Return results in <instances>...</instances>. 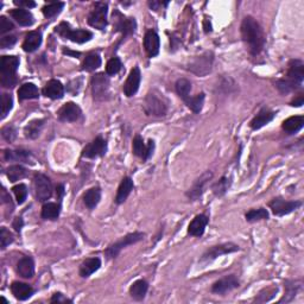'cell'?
<instances>
[{
  "label": "cell",
  "instance_id": "cell-45",
  "mask_svg": "<svg viewBox=\"0 0 304 304\" xmlns=\"http://www.w3.org/2000/svg\"><path fill=\"white\" fill-rule=\"evenodd\" d=\"M13 194H15L17 204L18 205H23L26 200V197H28V188H26L25 184L20 183L17 184L13 187Z\"/></svg>",
  "mask_w": 304,
  "mask_h": 304
},
{
  "label": "cell",
  "instance_id": "cell-27",
  "mask_svg": "<svg viewBox=\"0 0 304 304\" xmlns=\"http://www.w3.org/2000/svg\"><path fill=\"white\" fill-rule=\"evenodd\" d=\"M4 158L6 161L11 162H23V163H31L32 164V155L30 151L26 150H5Z\"/></svg>",
  "mask_w": 304,
  "mask_h": 304
},
{
  "label": "cell",
  "instance_id": "cell-42",
  "mask_svg": "<svg viewBox=\"0 0 304 304\" xmlns=\"http://www.w3.org/2000/svg\"><path fill=\"white\" fill-rule=\"evenodd\" d=\"M175 87H176L177 94L181 96V99H183V101H185L189 96H190L189 94H190V92H191V83L189 80H187V79L177 80Z\"/></svg>",
  "mask_w": 304,
  "mask_h": 304
},
{
  "label": "cell",
  "instance_id": "cell-17",
  "mask_svg": "<svg viewBox=\"0 0 304 304\" xmlns=\"http://www.w3.org/2000/svg\"><path fill=\"white\" fill-rule=\"evenodd\" d=\"M133 154L136 155L137 157H140L144 162H146L148 158L152 156L155 150V141L154 140H148L147 144L144 143L143 138L140 136H136L133 140Z\"/></svg>",
  "mask_w": 304,
  "mask_h": 304
},
{
  "label": "cell",
  "instance_id": "cell-28",
  "mask_svg": "<svg viewBox=\"0 0 304 304\" xmlns=\"http://www.w3.org/2000/svg\"><path fill=\"white\" fill-rule=\"evenodd\" d=\"M40 44H42V33L39 31H30L23 43V49L26 53H33L39 48Z\"/></svg>",
  "mask_w": 304,
  "mask_h": 304
},
{
  "label": "cell",
  "instance_id": "cell-22",
  "mask_svg": "<svg viewBox=\"0 0 304 304\" xmlns=\"http://www.w3.org/2000/svg\"><path fill=\"white\" fill-rule=\"evenodd\" d=\"M275 116H276L275 112L268 110V108H263V110L260 111V112L251 120V123H249V127L255 131L260 130V128L264 127L265 125L271 123V121L275 119Z\"/></svg>",
  "mask_w": 304,
  "mask_h": 304
},
{
  "label": "cell",
  "instance_id": "cell-58",
  "mask_svg": "<svg viewBox=\"0 0 304 304\" xmlns=\"http://www.w3.org/2000/svg\"><path fill=\"white\" fill-rule=\"evenodd\" d=\"M63 52H64V54H69V55H73V56H80L79 53H73V52H70V50H66V49H64Z\"/></svg>",
  "mask_w": 304,
  "mask_h": 304
},
{
  "label": "cell",
  "instance_id": "cell-33",
  "mask_svg": "<svg viewBox=\"0 0 304 304\" xmlns=\"http://www.w3.org/2000/svg\"><path fill=\"white\" fill-rule=\"evenodd\" d=\"M148 290V284L146 280L138 279L131 285L130 288V295L133 299L136 300H143L146 296Z\"/></svg>",
  "mask_w": 304,
  "mask_h": 304
},
{
  "label": "cell",
  "instance_id": "cell-54",
  "mask_svg": "<svg viewBox=\"0 0 304 304\" xmlns=\"http://www.w3.org/2000/svg\"><path fill=\"white\" fill-rule=\"evenodd\" d=\"M23 226H24V221H23L22 218H16L15 221H13V224H12V227L15 228V231L18 233L22 231Z\"/></svg>",
  "mask_w": 304,
  "mask_h": 304
},
{
  "label": "cell",
  "instance_id": "cell-52",
  "mask_svg": "<svg viewBox=\"0 0 304 304\" xmlns=\"http://www.w3.org/2000/svg\"><path fill=\"white\" fill-rule=\"evenodd\" d=\"M50 302L52 303H73V300L68 299L67 297H64L61 292H56L53 295Z\"/></svg>",
  "mask_w": 304,
  "mask_h": 304
},
{
  "label": "cell",
  "instance_id": "cell-21",
  "mask_svg": "<svg viewBox=\"0 0 304 304\" xmlns=\"http://www.w3.org/2000/svg\"><path fill=\"white\" fill-rule=\"evenodd\" d=\"M42 93L43 95H45L52 100L62 99L64 95V86L59 80H50L46 82Z\"/></svg>",
  "mask_w": 304,
  "mask_h": 304
},
{
  "label": "cell",
  "instance_id": "cell-41",
  "mask_svg": "<svg viewBox=\"0 0 304 304\" xmlns=\"http://www.w3.org/2000/svg\"><path fill=\"white\" fill-rule=\"evenodd\" d=\"M246 220L248 222H257L260 220H268L269 219V212L265 208H258V209H251L246 213L245 215Z\"/></svg>",
  "mask_w": 304,
  "mask_h": 304
},
{
  "label": "cell",
  "instance_id": "cell-48",
  "mask_svg": "<svg viewBox=\"0 0 304 304\" xmlns=\"http://www.w3.org/2000/svg\"><path fill=\"white\" fill-rule=\"evenodd\" d=\"M15 238H13V234L9 231L6 227H2L0 229V244H2V248L5 249L10 244H12Z\"/></svg>",
  "mask_w": 304,
  "mask_h": 304
},
{
  "label": "cell",
  "instance_id": "cell-31",
  "mask_svg": "<svg viewBox=\"0 0 304 304\" xmlns=\"http://www.w3.org/2000/svg\"><path fill=\"white\" fill-rule=\"evenodd\" d=\"M303 126H304V117L302 116L290 117L286 120L283 121L282 124V128L288 134L297 133Z\"/></svg>",
  "mask_w": 304,
  "mask_h": 304
},
{
  "label": "cell",
  "instance_id": "cell-8",
  "mask_svg": "<svg viewBox=\"0 0 304 304\" xmlns=\"http://www.w3.org/2000/svg\"><path fill=\"white\" fill-rule=\"evenodd\" d=\"M107 12V3H95L93 11L88 16V24L97 30H104L108 24Z\"/></svg>",
  "mask_w": 304,
  "mask_h": 304
},
{
  "label": "cell",
  "instance_id": "cell-32",
  "mask_svg": "<svg viewBox=\"0 0 304 304\" xmlns=\"http://www.w3.org/2000/svg\"><path fill=\"white\" fill-rule=\"evenodd\" d=\"M302 289V280H286L285 282V295L279 303H288L295 298L299 290Z\"/></svg>",
  "mask_w": 304,
  "mask_h": 304
},
{
  "label": "cell",
  "instance_id": "cell-36",
  "mask_svg": "<svg viewBox=\"0 0 304 304\" xmlns=\"http://www.w3.org/2000/svg\"><path fill=\"white\" fill-rule=\"evenodd\" d=\"M61 213V205L55 202H46L42 207V218L44 220H57Z\"/></svg>",
  "mask_w": 304,
  "mask_h": 304
},
{
  "label": "cell",
  "instance_id": "cell-57",
  "mask_svg": "<svg viewBox=\"0 0 304 304\" xmlns=\"http://www.w3.org/2000/svg\"><path fill=\"white\" fill-rule=\"evenodd\" d=\"M57 194H59V197H60V198L63 196V194H64V187H63L62 184L57 185Z\"/></svg>",
  "mask_w": 304,
  "mask_h": 304
},
{
  "label": "cell",
  "instance_id": "cell-51",
  "mask_svg": "<svg viewBox=\"0 0 304 304\" xmlns=\"http://www.w3.org/2000/svg\"><path fill=\"white\" fill-rule=\"evenodd\" d=\"M17 43V37L13 35L10 36H4L2 37V39H0V48L2 49H9L12 48L13 45H15Z\"/></svg>",
  "mask_w": 304,
  "mask_h": 304
},
{
  "label": "cell",
  "instance_id": "cell-5",
  "mask_svg": "<svg viewBox=\"0 0 304 304\" xmlns=\"http://www.w3.org/2000/svg\"><path fill=\"white\" fill-rule=\"evenodd\" d=\"M55 32L59 33L61 37L66 39H70L72 42L79 43V44H83V43L89 42L93 38V33L88 31V30L77 29L73 30L70 28L68 23H61L59 26H56Z\"/></svg>",
  "mask_w": 304,
  "mask_h": 304
},
{
  "label": "cell",
  "instance_id": "cell-10",
  "mask_svg": "<svg viewBox=\"0 0 304 304\" xmlns=\"http://www.w3.org/2000/svg\"><path fill=\"white\" fill-rule=\"evenodd\" d=\"M302 206L300 201H286L282 197H276L269 202V207L277 216H284L295 212Z\"/></svg>",
  "mask_w": 304,
  "mask_h": 304
},
{
  "label": "cell",
  "instance_id": "cell-35",
  "mask_svg": "<svg viewBox=\"0 0 304 304\" xmlns=\"http://www.w3.org/2000/svg\"><path fill=\"white\" fill-rule=\"evenodd\" d=\"M101 200V190L100 188L94 187L90 188L89 190L86 191V194L83 195V202L86 205V207L93 211L94 208L99 205V202Z\"/></svg>",
  "mask_w": 304,
  "mask_h": 304
},
{
  "label": "cell",
  "instance_id": "cell-14",
  "mask_svg": "<svg viewBox=\"0 0 304 304\" xmlns=\"http://www.w3.org/2000/svg\"><path fill=\"white\" fill-rule=\"evenodd\" d=\"M239 286H240V280L238 279V277L235 275H229L216 280L212 285V292L218 293V295H225L232 290L238 289Z\"/></svg>",
  "mask_w": 304,
  "mask_h": 304
},
{
  "label": "cell",
  "instance_id": "cell-25",
  "mask_svg": "<svg viewBox=\"0 0 304 304\" xmlns=\"http://www.w3.org/2000/svg\"><path fill=\"white\" fill-rule=\"evenodd\" d=\"M17 272L23 278H32L35 275V263L31 257H23L22 259H19L18 264H17Z\"/></svg>",
  "mask_w": 304,
  "mask_h": 304
},
{
  "label": "cell",
  "instance_id": "cell-40",
  "mask_svg": "<svg viewBox=\"0 0 304 304\" xmlns=\"http://www.w3.org/2000/svg\"><path fill=\"white\" fill-rule=\"evenodd\" d=\"M6 174H8L10 182H13V183H15V182L24 178L26 175H28V170H26L24 167H22V165L16 164V165H11V167L8 169V172H6Z\"/></svg>",
  "mask_w": 304,
  "mask_h": 304
},
{
  "label": "cell",
  "instance_id": "cell-29",
  "mask_svg": "<svg viewBox=\"0 0 304 304\" xmlns=\"http://www.w3.org/2000/svg\"><path fill=\"white\" fill-rule=\"evenodd\" d=\"M101 268V260L100 258H88L86 259L80 266V276L82 278H88L89 276H92L94 272H96L97 270Z\"/></svg>",
  "mask_w": 304,
  "mask_h": 304
},
{
  "label": "cell",
  "instance_id": "cell-50",
  "mask_svg": "<svg viewBox=\"0 0 304 304\" xmlns=\"http://www.w3.org/2000/svg\"><path fill=\"white\" fill-rule=\"evenodd\" d=\"M13 29H15V25H13L11 20L6 18L5 16L0 17V35H4L6 32L12 31Z\"/></svg>",
  "mask_w": 304,
  "mask_h": 304
},
{
  "label": "cell",
  "instance_id": "cell-26",
  "mask_svg": "<svg viewBox=\"0 0 304 304\" xmlns=\"http://www.w3.org/2000/svg\"><path fill=\"white\" fill-rule=\"evenodd\" d=\"M10 16L16 20L20 26H31L35 23L32 13L25 9H15L10 11Z\"/></svg>",
  "mask_w": 304,
  "mask_h": 304
},
{
  "label": "cell",
  "instance_id": "cell-12",
  "mask_svg": "<svg viewBox=\"0 0 304 304\" xmlns=\"http://www.w3.org/2000/svg\"><path fill=\"white\" fill-rule=\"evenodd\" d=\"M35 188H36V196L39 201L45 202L48 201L53 195V184L52 181L44 174H36L35 175Z\"/></svg>",
  "mask_w": 304,
  "mask_h": 304
},
{
  "label": "cell",
  "instance_id": "cell-38",
  "mask_svg": "<svg viewBox=\"0 0 304 304\" xmlns=\"http://www.w3.org/2000/svg\"><path fill=\"white\" fill-rule=\"evenodd\" d=\"M101 66V57L97 53H90L83 61L82 69L86 72H94Z\"/></svg>",
  "mask_w": 304,
  "mask_h": 304
},
{
  "label": "cell",
  "instance_id": "cell-20",
  "mask_svg": "<svg viewBox=\"0 0 304 304\" xmlns=\"http://www.w3.org/2000/svg\"><path fill=\"white\" fill-rule=\"evenodd\" d=\"M161 40L160 36L154 30H148L144 37V48L148 57H155L160 53Z\"/></svg>",
  "mask_w": 304,
  "mask_h": 304
},
{
  "label": "cell",
  "instance_id": "cell-9",
  "mask_svg": "<svg viewBox=\"0 0 304 304\" xmlns=\"http://www.w3.org/2000/svg\"><path fill=\"white\" fill-rule=\"evenodd\" d=\"M213 57L212 53H206L204 55L195 57L194 60L189 63V70L191 73L196 74L198 76H205L208 73H211L212 66H213Z\"/></svg>",
  "mask_w": 304,
  "mask_h": 304
},
{
  "label": "cell",
  "instance_id": "cell-55",
  "mask_svg": "<svg viewBox=\"0 0 304 304\" xmlns=\"http://www.w3.org/2000/svg\"><path fill=\"white\" fill-rule=\"evenodd\" d=\"M168 3H162V2H150L148 3V6L152 10H160L161 6H167Z\"/></svg>",
  "mask_w": 304,
  "mask_h": 304
},
{
  "label": "cell",
  "instance_id": "cell-4",
  "mask_svg": "<svg viewBox=\"0 0 304 304\" xmlns=\"http://www.w3.org/2000/svg\"><path fill=\"white\" fill-rule=\"evenodd\" d=\"M169 101L163 94L152 90L148 92L144 100V111L147 116L164 117L168 113Z\"/></svg>",
  "mask_w": 304,
  "mask_h": 304
},
{
  "label": "cell",
  "instance_id": "cell-16",
  "mask_svg": "<svg viewBox=\"0 0 304 304\" xmlns=\"http://www.w3.org/2000/svg\"><path fill=\"white\" fill-rule=\"evenodd\" d=\"M107 152V141L99 136L89 143L82 151V157L84 158H97L103 157Z\"/></svg>",
  "mask_w": 304,
  "mask_h": 304
},
{
  "label": "cell",
  "instance_id": "cell-18",
  "mask_svg": "<svg viewBox=\"0 0 304 304\" xmlns=\"http://www.w3.org/2000/svg\"><path fill=\"white\" fill-rule=\"evenodd\" d=\"M140 81H141L140 69L138 68V67H134V68L130 72V75L127 76L126 82H125V84H124L125 95H126L127 97L136 95L138 89H139Z\"/></svg>",
  "mask_w": 304,
  "mask_h": 304
},
{
  "label": "cell",
  "instance_id": "cell-3",
  "mask_svg": "<svg viewBox=\"0 0 304 304\" xmlns=\"http://www.w3.org/2000/svg\"><path fill=\"white\" fill-rule=\"evenodd\" d=\"M19 59L17 56H3L0 62V83L4 88H13L18 82L17 70Z\"/></svg>",
  "mask_w": 304,
  "mask_h": 304
},
{
  "label": "cell",
  "instance_id": "cell-43",
  "mask_svg": "<svg viewBox=\"0 0 304 304\" xmlns=\"http://www.w3.org/2000/svg\"><path fill=\"white\" fill-rule=\"evenodd\" d=\"M231 187V180L228 177H221L220 181L216 182V183L213 185V192H214L215 196H224V195L227 192L228 188Z\"/></svg>",
  "mask_w": 304,
  "mask_h": 304
},
{
  "label": "cell",
  "instance_id": "cell-44",
  "mask_svg": "<svg viewBox=\"0 0 304 304\" xmlns=\"http://www.w3.org/2000/svg\"><path fill=\"white\" fill-rule=\"evenodd\" d=\"M64 8V3L63 2H57V3H52V4L45 5L44 8H43V15L46 18H53V17H55L59 15V13L62 11Z\"/></svg>",
  "mask_w": 304,
  "mask_h": 304
},
{
  "label": "cell",
  "instance_id": "cell-2",
  "mask_svg": "<svg viewBox=\"0 0 304 304\" xmlns=\"http://www.w3.org/2000/svg\"><path fill=\"white\" fill-rule=\"evenodd\" d=\"M304 80V63L300 60H291L289 63L286 79L276 82L277 89L282 94H288L302 87Z\"/></svg>",
  "mask_w": 304,
  "mask_h": 304
},
{
  "label": "cell",
  "instance_id": "cell-46",
  "mask_svg": "<svg viewBox=\"0 0 304 304\" xmlns=\"http://www.w3.org/2000/svg\"><path fill=\"white\" fill-rule=\"evenodd\" d=\"M13 107V99L8 93H4L2 95V119H5L10 113V111Z\"/></svg>",
  "mask_w": 304,
  "mask_h": 304
},
{
  "label": "cell",
  "instance_id": "cell-49",
  "mask_svg": "<svg viewBox=\"0 0 304 304\" xmlns=\"http://www.w3.org/2000/svg\"><path fill=\"white\" fill-rule=\"evenodd\" d=\"M2 136L6 141L12 143V141L17 138L16 127L13 126V125H8V126H4L2 128Z\"/></svg>",
  "mask_w": 304,
  "mask_h": 304
},
{
  "label": "cell",
  "instance_id": "cell-6",
  "mask_svg": "<svg viewBox=\"0 0 304 304\" xmlns=\"http://www.w3.org/2000/svg\"><path fill=\"white\" fill-rule=\"evenodd\" d=\"M145 234L141 232H134V233H130V234L123 236L120 240H118L117 242H114L111 246H108V248L105 251V256H106L107 259H114L119 256V253L121 252V249L126 248L127 246L137 244V242L141 241L144 239Z\"/></svg>",
  "mask_w": 304,
  "mask_h": 304
},
{
  "label": "cell",
  "instance_id": "cell-30",
  "mask_svg": "<svg viewBox=\"0 0 304 304\" xmlns=\"http://www.w3.org/2000/svg\"><path fill=\"white\" fill-rule=\"evenodd\" d=\"M132 190H133L132 178L125 177L124 180L121 181L119 188H118V192H117V196H116L117 204L118 205L124 204V202L127 200V197L130 196L131 191H132Z\"/></svg>",
  "mask_w": 304,
  "mask_h": 304
},
{
  "label": "cell",
  "instance_id": "cell-24",
  "mask_svg": "<svg viewBox=\"0 0 304 304\" xmlns=\"http://www.w3.org/2000/svg\"><path fill=\"white\" fill-rule=\"evenodd\" d=\"M11 292L17 299L26 300L35 293V289L26 283L13 282L11 284Z\"/></svg>",
  "mask_w": 304,
  "mask_h": 304
},
{
  "label": "cell",
  "instance_id": "cell-19",
  "mask_svg": "<svg viewBox=\"0 0 304 304\" xmlns=\"http://www.w3.org/2000/svg\"><path fill=\"white\" fill-rule=\"evenodd\" d=\"M113 18L117 19V31H120L124 37L133 35L137 29V23L134 18H126L120 12L113 13Z\"/></svg>",
  "mask_w": 304,
  "mask_h": 304
},
{
  "label": "cell",
  "instance_id": "cell-53",
  "mask_svg": "<svg viewBox=\"0 0 304 304\" xmlns=\"http://www.w3.org/2000/svg\"><path fill=\"white\" fill-rule=\"evenodd\" d=\"M15 4L19 6V9H32L36 6V3L32 0H15Z\"/></svg>",
  "mask_w": 304,
  "mask_h": 304
},
{
  "label": "cell",
  "instance_id": "cell-37",
  "mask_svg": "<svg viewBox=\"0 0 304 304\" xmlns=\"http://www.w3.org/2000/svg\"><path fill=\"white\" fill-rule=\"evenodd\" d=\"M43 125H44V119H36L30 121L24 128V134L29 139H36L39 137L40 132H42Z\"/></svg>",
  "mask_w": 304,
  "mask_h": 304
},
{
  "label": "cell",
  "instance_id": "cell-34",
  "mask_svg": "<svg viewBox=\"0 0 304 304\" xmlns=\"http://www.w3.org/2000/svg\"><path fill=\"white\" fill-rule=\"evenodd\" d=\"M39 92L36 84L31 82L24 83L19 87L18 89V99L20 101L29 100V99H38Z\"/></svg>",
  "mask_w": 304,
  "mask_h": 304
},
{
  "label": "cell",
  "instance_id": "cell-1",
  "mask_svg": "<svg viewBox=\"0 0 304 304\" xmlns=\"http://www.w3.org/2000/svg\"><path fill=\"white\" fill-rule=\"evenodd\" d=\"M241 37L247 46L249 54L257 56L262 53L265 45V35L262 26L251 16L245 17L241 23Z\"/></svg>",
  "mask_w": 304,
  "mask_h": 304
},
{
  "label": "cell",
  "instance_id": "cell-23",
  "mask_svg": "<svg viewBox=\"0 0 304 304\" xmlns=\"http://www.w3.org/2000/svg\"><path fill=\"white\" fill-rule=\"evenodd\" d=\"M208 222H209V219L205 214L196 215L194 219H192L190 225H189L188 233L192 236H197V238H200V236L204 235Z\"/></svg>",
  "mask_w": 304,
  "mask_h": 304
},
{
  "label": "cell",
  "instance_id": "cell-39",
  "mask_svg": "<svg viewBox=\"0 0 304 304\" xmlns=\"http://www.w3.org/2000/svg\"><path fill=\"white\" fill-rule=\"evenodd\" d=\"M205 93H200L195 96H189L187 100L184 101L187 104V106L190 108L194 113H200L202 111V107H204L205 104Z\"/></svg>",
  "mask_w": 304,
  "mask_h": 304
},
{
  "label": "cell",
  "instance_id": "cell-11",
  "mask_svg": "<svg viewBox=\"0 0 304 304\" xmlns=\"http://www.w3.org/2000/svg\"><path fill=\"white\" fill-rule=\"evenodd\" d=\"M92 93L97 101L106 100L110 95V80L105 74H96L92 77Z\"/></svg>",
  "mask_w": 304,
  "mask_h": 304
},
{
  "label": "cell",
  "instance_id": "cell-47",
  "mask_svg": "<svg viewBox=\"0 0 304 304\" xmlns=\"http://www.w3.org/2000/svg\"><path fill=\"white\" fill-rule=\"evenodd\" d=\"M121 67H123V64H121V61L118 59V57L111 59L107 62V66H106L107 75H111V76L117 75V74L121 70Z\"/></svg>",
  "mask_w": 304,
  "mask_h": 304
},
{
  "label": "cell",
  "instance_id": "cell-15",
  "mask_svg": "<svg viewBox=\"0 0 304 304\" xmlns=\"http://www.w3.org/2000/svg\"><path fill=\"white\" fill-rule=\"evenodd\" d=\"M59 119L63 123H75L82 117V111L75 103L64 104L59 111Z\"/></svg>",
  "mask_w": 304,
  "mask_h": 304
},
{
  "label": "cell",
  "instance_id": "cell-13",
  "mask_svg": "<svg viewBox=\"0 0 304 304\" xmlns=\"http://www.w3.org/2000/svg\"><path fill=\"white\" fill-rule=\"evenodd\" d=\"M213 178V172L212 171H206L194 182V184L191 185L190 189L187 191V197L190 201H197L200 200L202 195H204L205 189L207 187L208 182Z\"/></svg>",
  "mask_w": 304,
  "mask_h": 304
},
{
  "label": "cell",
  "instance_id": "cell-7",
  "mask_svg": "<svg viewBox=\"0 0 304 304\" xmlns=\"http://www.w3.org/2000/svg\"><path fill=\"white\" fill-rule=\"evenodd\" d=\"M239 249H240V247H239L238 245L233 244V242H225V244L213 246V247L208 248L207 251L202 255L200 259V264L207 265L209 263H212L213 260L218 258V257L229 255V253H234L239 251Z\"/></svg>",
  "mask_w": 304,
  "mask_h": 304
},
{
  "label": "cell",
  "instance_id": "cell-56",
  "mask_svg": "<svg viewBox=\"0 0 304 304\" xmlns=\"http://www.w3.org/2000/svg\"><path fill=\"white\" fill-rule=\"evenodd\" d=\"M303 104H304V96H303V94H300V95H298V97H297V99H295V100L292 101L291 106L300 107Z\"/></svg>",
  "mask_w": 304,
  "mask_h": 304
}]
</instances>
